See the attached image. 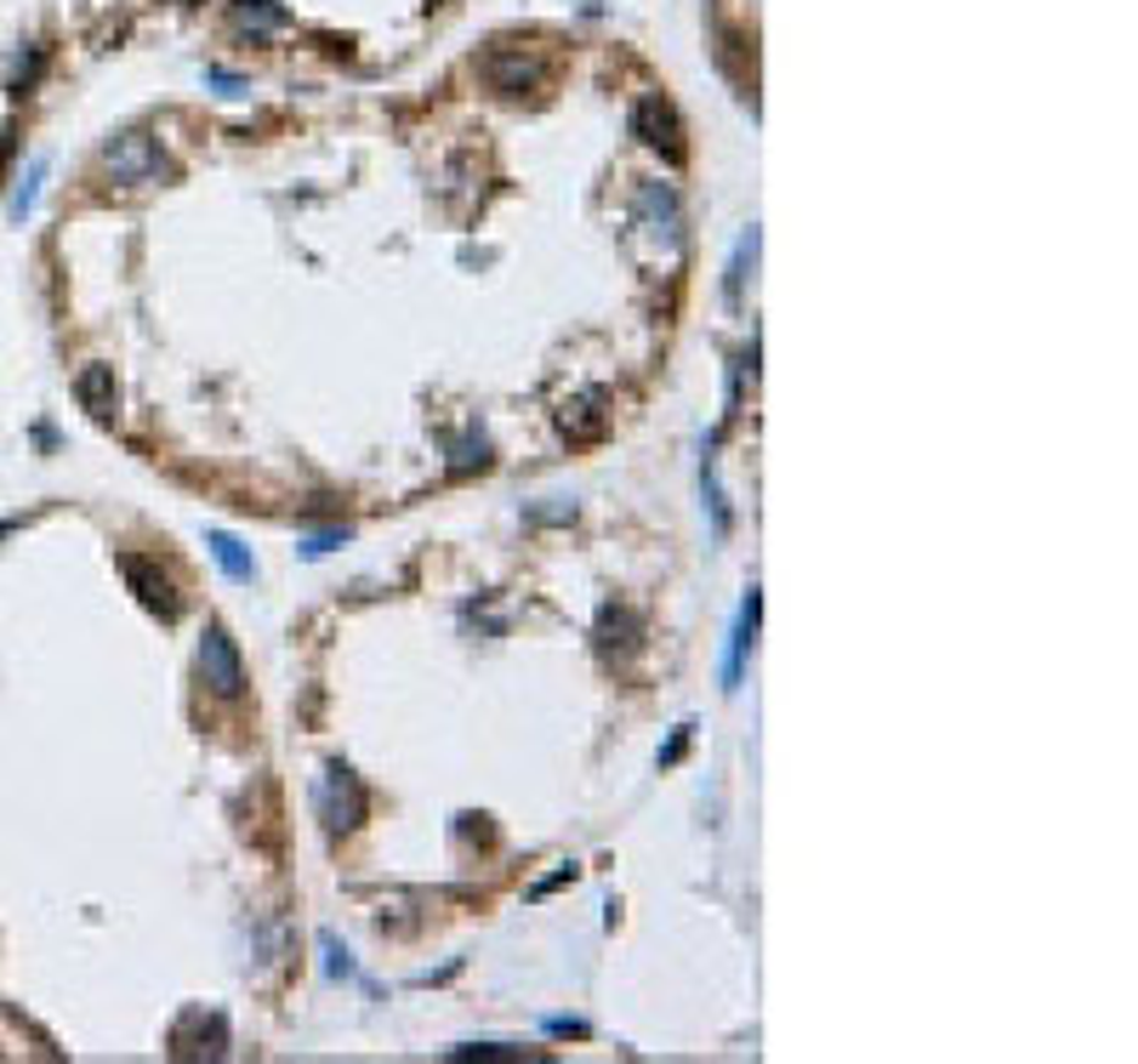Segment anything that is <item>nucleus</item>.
<instances>
[{"instance_id":"9d476101","label":"nucleus","mask_w":1138,"mask_h":1064,"mask_svg":"<svg viewBox=\"0 0 1138 1064\" xmlns=\"http://www.w3.org/2000/svg\"><path fill=\"white\" fill-rule=\"evenodd\" d=\"M206 547H211V558L222 563V575H228V581H251V575H256L251 552H245L240 541H233L228 529H206Z\"/></svg>"},{"instance_id":"f257e3e1","label":"nucleus","mask_w":1138,"mask_h":1064,"mask_svg":"<svg viewBox=\"0 0 1138 1064\" xmlns=\"http://www.w3.org/2000/svg\"><path fill=\"white\" fill-rule=\"evenodd\" d=\"M199 683H206L217 701H240L245 694V660H240V644L228 638V626H206L199 632Z\"/></svg>"},{"instance_id":"20e7f679","label":"nucleus","mask_w":1138,"mask_h":1064,"mask_svg":"<svg viewBox=\"0 0 1138 1064\" xmlns=\"http://www.w3.org/2000/svg\"><path fill=\"white\" fill-rule=\"evenodd\" d=\"M103 165L114 172V183H154L160 172H165V160H160V149H154V138L149 131H120V138H109L103 143Z\"/></svg>"},{"instance_id":"39448f33","label":"nucleus","mask_w":1138,"mask_h":1064,"mask_svg":"<svg viewBox=\"0 0 1138 1064\" xmlns=\"http://www.w3.org/2000/svg\"><path fill=\"white\" fill-rule=\"evenodd\" d=\"M632 138L660 149L666 160H683V125H678L672 103H666L660 91H644L638 103H632Z\"/></svg>"},{"instance_id":"1a4fd4ad","label":"nucleus","mask_w":1138,"mask_h":1064,"mask_svg":"<svg viewBox=\"0 0 1138 1064\" xmlns=\"http://www.w3.org/2000/svg\"><path fill=\"white\" fill-rule=\"evenodd\" d=\"M638 206L649 211V222H660V234L666 240H683V217H678V194H672V183H644V199Z\"/></svg>"},{"instance_id":"dca6fc26","label":"nucleus","mask_w":1138,"mask_h":1064,"mask_svg":"<svg viewBox=\"0 0 1138 1064\" xmlns=\"http://www.w3.org/2000/svg\"><path fill=\"white\" fill-rule=\"evenodd\" d=\"M337 541H342V536H314V541H308L303 552H308V558H319V552H330V547H337Z\"/></svg>"},{"instance_id":"6e6552de","label":"nucleus","mask_w":1138,"mask_h":1064,"mask_svg":"<svg viewBox=\"0 0 1138 1064\" xmlns=\"http://www.w3.org/2000/svg\"><path fill=\"white\" fill-rule=\"evenodd\" d=\"M757 586H752V597H746V610H741V626H734V638H729V660H723V689H741V660H746V649L757 644Z\"/></svg>"},{"instance_id":"f03ea898","label":"nucleus","mask_w":1138,"mask_h":1064,"mask_svg":"<svg viewBox=\"0 0 1138 1064\" xmlns=\"http://www.w3.org/2000/svg\"><path fill=\"white\" fill-rule=\"evenodd\" d=\"M314 809L325 820V831L337 837V831H353L364 820V786L353 780L348 763H325L319 780H314Z\"/></svg>"},{"instance_id":"ddd939ff","label":"nucleus","mask_w":1138,"mask_h":1064,"mask_svg":"<svg viewBox=\"0 0 1138 1064\" xmlns=\"http://www.w3.org/2000/svg\"><path fill=\"white\" fill-rule=\"evenodd\" d=\"M746 256H757V228H752V234H741V245H734V262H729V279H723V290H729V303H741V290H746Z\"/></svg>"},{"instance_id":"f8f14e48","label":"nucleus","mask_w":1138,"mask_h":1064,"mask_svg":"<svg viewBox=\"0 0 1138 1064\" xmlns=\"http://www.w3.org/2000/svg\"><path fill=\"white\" fill-rule=\"evenodd\" d=\"M41 183H46V160H35L29 172L18 177V194H12V222H23V217H35V199H41Z\"/></svg>"},{"instance_id":"423d86ee","label":"nucleus","mask_w":1138,"mask_h":1064,"mask_svg":"<svg viewBox=\"0 0 1138 1064\" xmlns=\"http://www.w3.org/2000/svg\"><path fill=\"white\" fill-rule=\"evenodd\" d=\"M479 75H484L495 91L524 97V91L541 86V57H524V52H513V46H495V52L479 57Z\"/></svg>"},{"instance_id":"7ed1b4c3","label":"nucleus","mask_w":1138,"mask_h":1064,"mask_svg":"<svg viewBox=\"0 0 1138 1064\" xmlns=\"http://www.w3.org/2000/svg\"><path fill=\"white\" fill-rule=\"evenodd\" d=\"M120 575H125V586H131V592H138V604H143L149 615H160V621H177L183 597H177L172 575H165L154 558H143V552H120Z\"/></svg>"},{"instance_id":"2eb2a0df","label":"nucleus","mask_w":1138,"mask_h":1064,"mask_svg":"<svg viewBox=\"0 0 1138 1064\" xmlns=\"http://www.w3.org/2000/svg\"><path fill=\"white\" fill-rule=\"evenodd\" d=\"M683 746H689V723H683V728H678V735H672V746H666V752H660V763H678V757H683Z\"/></svg>"},{"instance_id":"0eeeda50","label":"nucleus","mask_w":1138,"mask_h":1064,"mask_svg":"<svg viewBox=\"0 0 1138 1064\" xmlns=\"http://www.w3.org/2000/svg\"><path fill=\"white\" fill-rule=\"evenodd\" d=\"M75 398H80L86 416L109 421V416L120 410V387H114V371H109V364H86V371L75 376Z\"/></svg>"},{"instance_id":"4468645a","label":"nucleus","mask_w":1138,"mask_h":1064,"mask_svg":"<svg viewBox=\"0 0 1138 1064\" xmlns=\"http://www.w3.org/2000/svg\"><path fill=\"white\" fill-rule=\"evenodd\" d=\"M319 951H325V968H330V979H348V974H353L348 951H337V940H330V934H319Z\"/></svg>"},{"instance_id":"9b49d317","label":"nucleus","mask_w":1138,"mask_h":1064,"mask_svg":"<svg viewBox=\"0 0 1138 1064\" xmlns=\"http://www.w3.org/2000/svg\"><path fill=\"white\" fill-rule=\"evenodd\" d=\"M233 23L251 29V35H267V29H285L291 12L280 7V0H240V7H233Z\"/></svg>"}]
</instances>
